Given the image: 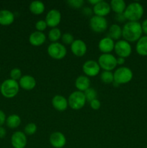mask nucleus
I'll use <instances>...</instances> for the list:
<instances>
[{
    "label": "nucleus",
    "mask_w": 147,
    "mask_h": 148,
    "mask_svg": "<svg viewBox=\"0 0 147 148\" xmlns=\"http://www.w3.org/2000/svg\"><path fill=\"white\" fill-rule=\"evenodd\" d=\"M51 103L53 108L59 111H66L69 106L68 99L61 95H56L53 96L52 98Z\"/></svg>",
    "instance_id": "f3484780"
},
{
    "label": "nucleus",
    "mask_w": 147,
    "mask_h": 148,
    "mask_svg": "<svg viewBox=\"0 0 147 148\" xmlns=\"http://www.w3.org/2000/svg\"><path fill=\"white\" fill-rule=\"evenodd\" d=\"M47 27V23H46V22L44 20H37L35 23V28L37 31L43 32Z\"/></svg>",
    "instance_id": "72a5a7b5"
},
{
    "label": "nucleus",
    "mask_w": 147,
    "mask_h": 148,
    "mask_svg": "<svg viewBox=\"0 0 147 148\" xmlns=\"http://www.w3.org/2000/svg\"><path fill=\"white\" fill-rule=\"evenodd\" d=\"M108 37L112 40H120L122 37V27L118 24H112L108 29Z\"/></svg>",
    "instance_id": "5701e85b"
},
{
    "label": "nucleus",
    "mask_w": 147,
    "mask_h": 148,
    "mask_svg": "<svg viewBox=\"0 0 147 148\" xmlns=\"http://www.w3.org/2000/svg\"><path fill=\"white\" fill-rule=\"evenodd\" d=\"M89 105H90V107L93 110H98L101 107V103L99 100L97 98V99L93 100V101H90L89 102Z\"/></svg>",
    "instance_id": "f704fd0d"
},
{
    "label": "nucleus",
    "mask_w": 147,
    "mask_h": 148,
    "mask_svg": "<svg viewBox=\"0 0 147 148\" xmlns=\"http://www.w3.org/2000/svg\"><path fill=\"white\" fill-rule=\"evenodd\" d=\"M20 90V85L17 81L12 79H5L1 84V95L7 98H12L17 95Z\"/></svg>",
    "instance_id": "7ed1b4c3"
},
{
    "label": "nucleus",
    "mask_w": 147,
    "mask_h": 148,
    "mask_svg": "<svg viewBox=\"0 0 147 148\" xmlns=\"http://www.w3.org/2000/svg\"><path fill=\"white\" fill-rule=\"evenodd\" d=\"M141 25L143 33H144L145 36H147V18L145 19V20L141 23Z\"/></svg>",
    "instance_id": "4c0bfd02"
},
{
    "label": "nucleus",
    "mask_w": 147,
    "mask_h": 148,
    "mask_svg": "<svg viewBox=\"0 0 147 148\" xmlns=\"http://www.w3.org/2000/svg\"><path fill=\"white\" fill-rule=\"evenodd\" d=\"M83 12L86 15H89V14H92V10L89 7H85V8L83 9Z\"/></svg>",
    "instance_id": "a19ab883"
},
{
    "label": "nucleus",
    "mask_w": 147,
    "mask_h": 148,
    "mask_svg": "<svg viewBox=\"0 0 147 148\" xmlns=\"http://www.w3.org/2000/svg\"><path fill=\"white\" fill-rule=\"evenodd\" d=\"M61 40L63 43H64L65 44H71L75 39L71 33H65L62 35Z\"/></svg>",
    "instance_id": "2f4dec72"
},
{
    "label": "nucleus",
    "mask_w": 147,
    "mask_h": 148,
    "mask_svg": "<svg viewBox=\"0 0 147 148\" xmlns=\"http://www.w3.org/2000/svg\"><path fill=\"white\" fill-rule=\"evenodd\" d=\"M89 26L94 32L102 33L108 28V22L105 17L94 15L89 20Z\"/></svg>",
    "instance_id": "6e6552de"
},
{
    "label": "nucleus",
    "mask_w": 147,
    "mask_h": 148,
    "mask_svg": "<svg viewBox=\"0 0 147 148\" xmlns=\"http://www.w3.org/2000/svg\"><path fill=\"white\" fill-rule=\"evenodd\" d=\"M6 119H7V117H6L5 113L0 110V127H1L6 122Z\"/></svg>",
    "instance_id": "e433bc0d"
},
{
    "label": "nucleus",
    "mask_w": 147,
    "mask_h": 148,
    "mask_svg": "<svg viewBox=\"0 0 147 148\" xmlns=\"http://www.w3.org/2000/svg\"><path fill=\"white\" fill-rule=\"evenodd\" d=\"M46 40V36L43 32L34 31L30 33L29 36V42L34 46H39L43 45Z\"/></svg>",
    "instance_id": "6ab92c4d"
},
{
    "label": "nucleus",
    "mask_w": 147,
    "mask_h": 148,
    "mask_svg": "<svg viewBox=\"0 0 147 148\" xmlns=\"http://www.w3.org/2000/svg\"><path fill=\"white\" fill-rule=\"evenodd\" d=\"M115 20L118 23H124L126 20L124 13H120V14H115Z\"/></svg>",
    "instance_id": "c9c22d12"
},
{
    "label": "nucleus",
    "mask_w": 147,
    "mask_h": 148,
    "mask_svg": "<svg viewBox=\"0 0 147 148\" xmlns=\"http://www.w3.org/2000/svg\"><path fill=\"white\" fill-rule=\"evenodd\" d=\"M114 51L118 57L127 58L132 53V46L129 42L125 40H118L115 43Z\"/></svg>",
    "instance_id": "1a4fd4ad"
},
{
    "label": "nucleus",
    "mask_w": 147,
    "mask_h": 148,
    "mask_svg": "<svg viewBox=\"0 0 147 148\" xmlns=\"http://www.w3.org/2000/svg\"><path fill=\"white\" fill-rule=\"evenodd\" d=\"M37 127L34 123H28L26 124L24 129V133L26 135H33L37 132Z\"/></svg>",
    "instance_id": "c756f323"
},
{
    "label": "nucleus",
    "mask_w": 147,
    "mask_h": 148,
    "mask_svg": "<svg viewBox=\"0 0 147 148\" xmlns=\"http://www.w3.org/2000/svg\"><path fill=\"white\" fill-rule=\"evenodd\" d=\"M10 79H12L14 80H20V78L22 77V71L20 68H13L10 71Z\"/></svg>",
    "instance_id": "7c9ffc66"
},
{
    "label": "nucleus",
    "mask_w": 147,
    "mask_h": 148,
    "mask_svg": "<svg viewBox=\"0 0 147 148\" xmlns=\"http://www.w3.org/2000/svg\"><path fill=\"white\" fill-rule=\"evenodd\" d=\"M47 52L49 56L53 59L61 60L66 56L67 49L66 46L59 42L51 43L48 45Z\"/></svg>",
    "instance_id": "423d86ee"
},
{
    "label": "nucleus",
    "mask_w": 147,
    "mask_h": 148,
    "mask_svg": "<svg viewBox=\"0 0 147 148\" xmlns=\"http://www.w3.org/2000/svg\"><path fill=\"white\" fill-rule=\"evenodd\" d=\"M98 64L104 71L112 72L117 66V58L112 53H102L98 58Z\"/></svg>",
    "instance_id": "0eeeda50"
},
{
    "label": "nucleus",
    "mask_w": 147,
    "mask_h": 148,
    "mask_svg": "<svg viewBox=\"0 0 147 148\" xmlns=\"http://www.w3.org/2000/svg\"><path fill=\"white\" fill-rule=\"evenodd\" d=\"M61 20V13L56 9H52L49 10L46 14L45 21L47 25L50 27H56L59 25Z\"/></svg>",
    "instance_id": "9b49d317"
},
{
    "label": "nucleus",
    "mask_w": 147,
    "mask_h": 148,
    "mask_svg": "<svg viewBox=\"0 0 147 148\" xmlns=\"http://www.w3.org/2000/svg\"><path fill=\"white\" fill-rule=\"evenodd\" d=\"M142 34L141 25L139 22L128 21L122 27V37L129 43L137 42L141 38Z\"/></svg>",
    "instance_id": "f257e3e1"
},
{
    "label": "nucleus",
    "mask_w": 147,
    "mask_h": 148,
    "mask_svg": "<svg viewBox=\"0 0 147 148\" xmlns=\"http://www.w3.org/2000/svg\"><path fill=\"white\" fill-rule=\"evenodd\" d=\"M135 51L140 56H147V36H141L135 45Z\"/></svg>",
    "instance_id": "4be33fe9"
},
{
    "label": "nucleus",
    "mask_w": 147,
    "mask_h": 148,
    "mask_svg": "<svg viewBox=\"0 0 147 148\" xmlns=\"http://www.w3.org/2000/svg\"><path fill=\"white\" fill-rule=\"evenodd\" d=\"M20 88L25 90H31L36 86V80L33 76L30 75H22L19 80Z\"/></svg>",
    "instance_id": "a211bd4d"
},
{
    "label": "nucleus",
    "mask_w": 147,
    "mask_h": 148,
    "mask_svg": "<svg viewBox=\"0 0 147 148\" xmlns=\"http://www.w3.org/2000/svg\"><path fill=\"white\" fill-rule=\"evenodd\" d=\"M0 71H1V66H0Z\"/></svg>",
    "instance_id": "c03bdc74"
},
{
    "label": "nucleus",
    "mask_w": 147,
    "mask_h": 148,
    "mask_svg": "<svg viewBox=\"0 0 147 148\" xmlns=\"http://www.w3.org/2000/svg\"><path fill=\"white\" fill-rule=\"evenodd\" d=\"M14 21V14L9 10H0V25H10Z\"/></svg>",
    "instance_id": "412c9836"
},
{
    "label": "nucleus",
    "mask_w": 147,
    "mask_h": 148,
    "mask_svg": "<svg viewBox=\"0 0 147 148\" xmlns=\"http://www.w3.org/2000/svg\"><path fill=\"white\" fill-rule=\"evenodd\" d=\"M111 10L115 12V14L123 13L126 8V3L123 0H112L110 3Z\"/></svg>",
    "instance_id": "393cba45"
},
{
    "label": "nucleus",
    "mask_w": 147,
    "mask_h": 148,
    "mask_svg": "<svg viewBox=\"0 0 147 148\" xmlns=\"http://www.w3.org/2000/svg\"><path fill=\"white\" fill-rule=\"evenodd\" d=\"M100 79L102 82L106 84H110L114 82V75L112 72L103 71L100 74Z\"/></svg>",
    "instance_id": "cd10ccee"
},
{
    "label": "nucleus",
    "mask_w": 147,
    "mask_h": 148,
    "mask_svg": "<svg viewBox=\"0 0 147 148\" xmlns=\"http://www.w3.org/2000/svg\"><path fill=\"white\" fill-rule=\"evenodd\" d=\"M7 131L5 129L2 127H0V139H3L6 137Z\"/></svg>",
    "instance_id": "58836bf2"
},
{
    "label": "nucleus",
    "mask_w": 147,
    "mask_h": 148,
    "mask_svg": "<svg viewBox=\"0 0 147 148\" xmlns=\"http://www.w3.org/2000/svg\"><path fill=\"white\" fill-rule=\"evenodd\" d=\"M146 148H147V146H146Z\"/></svg>",
    "instance_id": "a18cd8bd"
},
{
    "label": "nucleus",
    "mask_w": 147,
    "mask_h": 148,
    "mask_svg": "<svg viewBox=\"0 0 147 148\" xmlns=\"http://www.w3.org/2000/svg\"><path fill=\"white\" fill-rule=\"evenodd\" d=\"M125 62V59L122 57H118L117 58V64L122 65Z\"/></svg>",
    "instance_id": "ea45409f"
},
{
    "label": "nucleus",
    "mask_w": 147,
    "mask_h": 148,
    "mask_svg": "<svg viewBox=\"0 0 147 148\" xmlns=\"http://www.w3.org/2000/svg\"><path fill=\"white\" fill-rule=\"evenodd\" d=\"M99 1V0H88V2L89 3V4H92V5H95L96 4H97L98 2Z\"/></svg>",
    "instance_id": "79ce46f5"
},
{
    "label": "nucleus",
    "mask_w": 147,
    "mask_h": 148,
    "mask_svg": "<svg viewBox=\"0 0 147 148\" xmlns=\"http://www.w3.org/2000/svg\"><path fill=\"white\" fill-rule=\"evenodd\" d=\"M61 31L57 27L51 28L48 31V38L51 41V43L58 42L59 39L61 38Z\"/></svg>",
    "instance_id": "bb28decb"
},
{
    "label": "nucleus",
    "mask_w": 147,
    "mask_h": 148,
    "mask_svg": "<svg viewBox=\"0 0 147 148\" xmlns=\"http://www.w3.org/2000/svg\"><path fill=\"white\" fill-rule=\"evenodd\" d=\"M91 81L86 75H80L75 80V86L77 90L84 92L88 88H90Z\"/></svg>",
    "instance_id": "aec40b11"
},
{
    "label": "nucleus",
    "mask_w": 147,
    "mask_h": 148,
    "mask_svg": "<svg viewBox=\"0 0 147 148\" xmlns=\"http://www.w3.org/2000/svg\"><path fill=\"white\" fill-rule=\"evenodd\" d=\"M29 9L33 14H41L44 12L46 7L43 1L35 0V1H33L32 2H30V5H29Z\"/></svg>",
    "instance_id": "b1692460"
},
{
    "label": "nucleus",
    "mask_w": 147,
    "mask_h": 148,
    "mask_svg": "<svg viewBox=\"0 0 147 148\" xmlns=\"http://www.w3.org/2000/svg\"><path fill=\"white\" fill-rule=\"evenodd\" d=\"M86 101L84 93L79 90L72 92L68 98L69 106L74 110H79L83 108L86 103Z\"/></svg>",
    "instance_id": "39448f33"
},
{
    "label": "nucleus",
    "mask_w": 147,
    "mask_h": 148,
    "mask_svg": "<svg viewBox=\"0 0 147 148\" xmlns=\"http://www.w3.org/2000/svg\"><path fill=\"white\" fill-rule=\"evenodd\" d=\"M114 82L118 85L127 84L131 82L133 77V73L129 67L120 66L115 69L113 73Z\"/></svg>",
    "instance_id": "20e7f679"
},
{
    "label": "nucleus",
    "mask_w": 147,
    "mask_h": 148,
    "mask_svg": "<svg viewBox=\"0 0 147 148\" xmlns=\"http://www.w3.org/2000/svg\"><path fill=\"white\" fill-rule=\"evenodd\" d=\"M6 125L10 129H16L21 124V118L17 114H11L6 119Z\"/></svg>",
    "instance_id": "a878e982"
},
{
    "label": "nucleus",
    "mask_w": 147,
    "mask_h": 148,
    "mask_svg": "<svg viewBox=\"0 0 147 148\" xmlns=\"http://www.w3.org/2000/svg\"><path fill=\"white\" fill-rule=\"evenodd\" d=\"M146 67H147V66H146Z\"/></svg>",
    "instance_id": "49530a36"
},
{
    "label": "nucleus",
    "mask_w": 147,
    "mask_h": 148,
    "mask_svg": "<svg viewBox=\"0 0 147 148\" xmlns=\"http://www.w3.org/2000/svg\"><path fill=\"white\" fill-rule=\"evenodd\" d=\"M100 69L98 62L95 60H87L82 65V71L88 77L97 76L100 72Z\"/></svg>",
    "instance_id": "9d476101"
},
{
    "label": "nucleus",
    "mask_w": 147,
    "mask_h": 148,
    "mask_svg": "<svg viewBox=\"0 0 147 148\" xmlns=\"http://www.w3.org/2000/svg\"><path fill=\"white\" fill-rule=\"evenodd\" d=\"M92 11H93L95 15L105 17L110 12V4L107 1H103V0H99L97 4L93 6Z\"/></svg>",
    "instance_id": "2eb2a0df"
},
{
    "label": "nucleus",
    "mask_w": 147,
    "mask_h": 148,
    "mask_svg": "<svg viewBox=\"0 0 147 148\" xmlns=\"http://www.w3.org/2000/svg\"><path fill=\"white\" fill-rule=\"evenodd\" d=\"M115 41L108 36L104 37L100 39L98 43L99 50L102 53H110L114 50Z\"/></svg>",
    "instance_id": "dca6fc26"
},
{
    "label": "nucleus",
    "mask_w": 147,
    "mask_h": 148,
    "mask_svg": "<svg viewBox=\"0 0 147 148\" xmlns=\"http://www.w3.org/2000/svg\"><path fill=\"white\" fill-rule=\"evenodd\" d=\"M85 95V98H86V100L89 102L93 101V100L97 99V92L95 89L92 88H89L86 90V91L84 92Z\"/></svg>",
    "instance_id": "c85d7f7f"
},
{
    "label": "nucleus",
    "mask_w": 147,
    "mask_h": 148,
    "mask_svg": "<svg viewBox=\"0 0 147 148\" xmlns=\"http://www.w3.org/2000/svg\"><path fill=\"white\" fill-rule=\"evenodd\" d=\"M0 89H1V84H0Z\"/></svg>",
    "instance_id": "37998d69"
},
{
    "label": "nucleus",
    "mask_w": 147,
    "mask_h": 148,
    "mask_svg": "<svg viewBox=\"0 0 147 148\" xmlns=\"http://www.w3.org/2000/svg\"><path fill=\"white\" fill-rule=\"evenodd\" d=\"M71 51L76 56H83L87 51L86 43L82 39H76L71 44Z\"/></svg>",
    "instance_id": "4468645a"
},
{
    "label": "nucleus",
    "mask_w": 147,
    "mask_h": 148,
    "mask_svg": "<svg viewBox=\"0 0 147 148\" xmlns=\"http://www.w3.org/2000/svg\"><path fill=\"white\" fill-rule=\"evenodd\" d=\"M123 13L126 20L128 21L138 22L144 15V9L141 3L134 1L127 5Z\"/></svg>",
    "instance_id": "f03ea898"
},
{
    "label": "nucleus",
    "mask_w": 147,
    "mask_h": 148,
    "mask_svg": "<svg viewBox=\"0 0 147 148\" xmlns=\"http://www.w3.org/2000/svg\"><path fill=\"white\" fill-rule=\"evenodd\" d=\"M49 143L54 148H63L66 145V139L61 132H54L50 135Z\"/></svg>",
    "instance_id": "ddd939ff"
},
{
    "label": "nucleus",
    "mask_w": 147,
    "mask_h": 148,
    "mask_svg": "<svg viewBox=\"0 0 147 148\" xmlns=\"http://www.w3.org/2000/svg\"><path fill=\"white\" fill-rule=\"evenodd\" d=\"M27 135L21 131H17L11 137V144L14 148H24L27 145Z\"/></svg>",
    "instance_id": "f8f14e48"
},
{
    "label": "nucleus",
    "mask_w": 147,
    "mask_h": 148,
    "mask_svg": "<svg viewBox=\"0 0 147 148\" xmlns=\"http://www.w3.org/2000/svg\"><path fill=\"white\" fill-rule=\"evenodd\" d=\"M66 3L71 7H73V8L75 9H79L83 6L84 1L83 0H68Z\"/></svg>",
    "instance_id": "473e14b6"
}]
</instances>
